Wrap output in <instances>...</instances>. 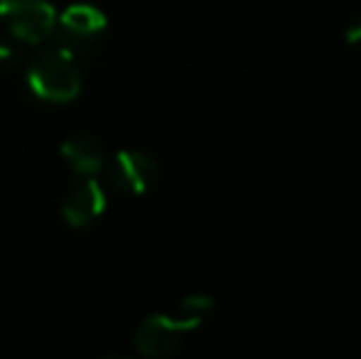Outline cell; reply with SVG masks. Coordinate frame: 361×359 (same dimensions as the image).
<instances>
[{
	"label": "cell",
	"mask_w": 361,
	"mask_h": 359,
	"mask_svg": "<svg viewBox=\"0 0 361 359\" xmlns=\"http://www.w3.org/2000/svg\"><path fill=\"white\" fill-rule=\"evenodd\" d=\"M160 180V165L140 150H121L111 165V185L123 195H145Z\"/></svg>",
	"instance_id": "obj_4"
},
{
	"label": "cell",
	"mask_w": 361,
	"mask_h": 359,
	"mask_svg": "<svg viewBox=\"0 0 361 359\" xmlns=\"http://www.w3.org/2000/svg\"><path fill=\"white\" fill-rule=\"evenodd\" d=\"M10 59H13V49H10V44L5 42L3 37H0V64L10 62Z\"/></svg>",
	"instance_id": "obj_9"
},
{
	"label": "cell",
	"mask_w": 361,
	"mask_h": 359,
	"mask_svg": "<svg viewBox=\"0 0 361 359\" xmlns=\"http://www.w3.org/2000/svg\"><path fill=\"white\" fill-rule=\"evenodd\" d=\"M59 28L72 39H91L106 28V15L99 8H94V5L76 3L62 13Z\"/></svg>",
	"instance_id": "obj_7"
},
{
	"label": "cell",
	"mask_w": 361,
	"mask_h": 359,
	"mask_svg": "<svg viewBox=\"0 0 361 359\" xmlns=\"http://www.w3.org/2000/svg\"><path fill=\"white\" fill-rule=\"evenodd\" d=\"M347 42L349 44H361V15L357 20H354L352 25H349L347 30Z\"/></svg>",
	"instance_id": "obj_8"
},
{
	"label": "cell",
	"mask_w": 361,
	"mask_h": 359,
	"mask_svg": "<svg viewBox=\"0 0 361 359\" xmlns=\"http://www.w3.org/2000/svg\"><path fill=\"white\" fill-rule=\"evenodd\" d=\"M106 209V195L96 180L79 182L69 190L62 205V217L74 229H86L91 226Z\"/></svg>",
	"instance_id": "obj_5"
},
{
	"label": "cell",
	"mask_w": 361,
	"mask_h": 359,
	"mask_svg": "<svg viewBox=\"0 0 361 359\" xmlns=\"http://www.w3.org/2000/svg\"><path fill=\"white\" fill-rule=\"evenodd\" d=\"M27 84L42 101L67 104L81 91V74L67 49H47L37 54L27 69Z\"/></svg>",
	"instance_id": "obj_1"
},
{
	"label": "cell",
	"mask_w": 361,
	"mask_h": 359,
	"mask_svg": "<svg viewBox=\"0 0 361 359\" xmlns=\"http://www.w3.org/2000/svg\"><path fill=\"white\" fill-rule=\"evenodd\" d=\"M0 18L18 39L39 44L52 35L57 13L47 0H0Z\"/></svg>",
	"instance_id": "obj_3"
},
{
	"label": "cell",
	"mask_w": 361,
	"mask_h": 359,
	"mask_svg": "<svg viewBox=\"0 0 361 359\" xmlns=\"http://www.w3.org/2000/svg\"><path fill=\"white\" fill-rule=\"evenodd\" d=\"M200 317H192L180 310L177 317L170 315H152L138 325L133 335L135 350L145 357H167L180 350L187 332H192L200 325Z\"/></svg>",
	"instance_id": "obj_2"
},
{
	"label": "cell",
	"mask_w": 361,
	"mask_h": 359,
	"mask_svg": "<svg viewBox=\"0 0 361 359\" xmlns=\"http://www.w3.org/2000/svg\"><path fill=\"white\" fill-rule=\"evenodd\" d=\"M62 158L69 163V168L81 175H94L104 165V150L99 140L89 133H76L62 143Z\"/></svg>",
	"instance_id": "obj_6"
}]
</instances>
